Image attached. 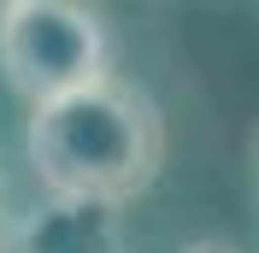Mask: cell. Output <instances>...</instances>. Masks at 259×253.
<instances>
[{
    "label": "cell",
    "mask_w": 259,
    "mask_h": 253,
    "mask_svg": "<svg viewBox=\"0 0 259 253\" xmlns=\"http://www.w3.org/2000/svg\"><path fill=\"white\" fill-rule=\"evenodd\" d=\"M24 147L53 200H89L118 212L153 189L165 165V118L142 82L100 77L53 106H35Z\"/></svg>",
    "instance_id": "1"
},
{
    "label": "cell",
    "mask_w": 259,
    "mask_h": 253,
    "mask_svg": "<svg viewBox=\"0 0 259 253\" xmlns=\"http://www.w3.org/2000/svg\"><path fill=\"white\" fill-rule=\"evenodd\" d=\"M0 77L35 106L112 77L106 18L77 0H6L0 6Z\"/></svg>",
    "instance_id": "2"
},
{
    "label": "cell",
    "mask_w": 259,
    "mask_h": 253,
    "mask_svg": "<svg viewBox=\"0 0 259 253\" xmlns=\"http://www.w3.org/2000/svg\"><path fill=\"white\" fill-rule=\"evenodd\" d=\"M18 253H130L124 218L112 206H89V200H41L24 212L18 230Z\"/></svg>",
    "instance_id": "3"
},
{
    "label": "cell",
    "mask_w": 259,
    "mask_h": 253,
    "mask_svg": "<svg viewBox=\"0 0 259 253\" xmlns=\"http://www.w3.org/2000/svg\"><path fill=\"white\" fill-rule=\"evenodd\" d=\"M18 230H24V212L12 206V189L0 177V253H18Z\"/></svg>",
    "instance_id": "4"
},
{
    "label": "cell",
    "mask_w": 259,
    "mask_h": 253,
    "mask_svg": "<svg viewBox=\"0 0 259 253\" xmlns=\"http://www.w3.org/2000/svg\"><path fill=\"white\" fill-rule=\"evenodd\" d=\"M247 189H253V206H259V124L247 136Z\"/></svg>",
    "instance_id": "5"
},
{
    "label": "cell",
    "mask_w": 259,
    "mask_h": 253,
    "mask_svg": "<svg viewBox=\"0 0 259 253\" xmlns=\"http://www.w3.org/2000/svg\"><path fill=\"white\" fill-rule=\"evenodd\" d=\"M189 253H242V247H224V241H200V247H189Z\"/></svg>",
    "instance_id": "6"
}]
</instances>
